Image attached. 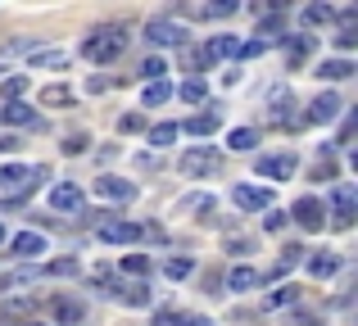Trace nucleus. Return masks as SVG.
Instances as JSON below:
<instances>
[{"mask_svg":"<svg viewBox=\"0 0 358 326\" xmlns=\"http://www.w3.org/2000/svg\"><path fill=\"white\" fill-rule=\"evenodd\" d=\"M127 41H131V32L122 23H105V27H96V32L82 41V54H87L91 64H114L122 50H127Z\"/></svg>","mask_w":358,"mask_h":326,"instance_id":"nucleus-1","label":"nucleus"},{"mask_svg":"<svg viewBox=\"0 0 358 326\" xmlns=\"http://www.w3.org/2000/svg\"><path fill=\"white\" fill-rule=\"evenodd\" d=\"M36 181H45V168L41 163H36V168H23V163L0 168V200H5V204H18L23 195L36 191Z\"/></svg>","mask_w":358,"mask_h":326,"instance_id":"nucleus-2","label":"nucleus"},{"mask_svg":"<svg viewBox=\"0 0 358 326\" xmlns=\"http://www.w3.org/2000/svg\"><path fill=\"white\" fill-rule=\"evenodd\" d=\"M354 204H358L354 181H336V186H331V213H327L331 231H350V227H354V218H358Z\"/></svg>","mask_w":358,"mask_h":326,"instance_id":"nucleus-3","label":"nucleus"},{"mask_svg":"<svg viewBox=\"0 0 358 326\" xmlns=\"http://www.w3.org/2000/svg\"><path fill=\"white\" fill-rule=\"evenodd\" d=\"M177 172L182 177H213L218 172V150L213 145H191L177 154Z\"/></svg>","mask_w":358,"mask_h":326,"instance_id":"nucleus-4","label":"nucleus"},{"mask_svg":"<svg viewBox=\"0 0 358 326\" xmlns=\"http://www.w3.org/2000/svg\"><path fill=\"white\" fill-rule=\"evenodd\" d=\"M290 218H295L304 231H322L327 227V204L317 200V195H299V200L290 204Z\"/></svg>","mask_w":358,"mask_h":326,"instance_id":"nucleus-5","label":"nucleus"},{"mask_svg":"<svg viewBox=\"0 0 358 326\" xmlns=\"http://www.w3.org/2000/svg\"><path fill=\"white\" fill-rule=\"evenodd\" d=\"M96 236L105 240V245H131V240H141V222H127V218L105 213V222L96 227Z\"/></svg>","mask_w":358,"mask_h":326,"instance_id":"nucleus-6","label":"nucleus"},{"mask_svg":"<svg viewBox=\"0 0 358 326\" xmlns=\"http://www.w3.org/2000/svg\"><path fill=\"white\" fill-rule=\"evenodd\" d=\"M145 36L155 45H177V50L186 45V27L173 23V18H150V23H145Z\"/></svg>","mask_w":358,"mask_h":326,"instance_id":"nucleus-7","label":"nucleus"},{"mask_svg":"<svg viewBox=\"0 0 358 326\" xmlns=\"http://www.w3.org/2000/svg\"><path fill=\"white\" fill-rule=\"evenodd\" d=\"M341 96H336V91H322V96L313 100V105H308V114H304V123H313V127H327V123H336V118H341Z\"/></svg>","mask_w":358,"mask_h":326,"instance_id":"nucleus-8","label":"nucleus"},{"mask_svg":"<svg viewBox=\"0 0 358 326\" xmlns=\"http://www.w3.org/2000/svg\"><path fill=\"white\" fill-rule=\"evenodd\" d=\"M96 195L105 204H127V200H136V181H122V177H114V172H105L96 181Z\"/></svg>","mask_w":358,"mask_h":326,"instance_id":"nucleus-9","label":"nucleus"},{"mask_svg":"<svg viewBox=\"0 0 358 326\" xmlns=\"http://www.w3.org/2000/svg\"><path fill=\"white\" fill-rule=\"evenodd\" d=\"M295 168H299V159L295 154H263L259 159V177H272V181H290V177H295Z\"/></svg>","mask_w":358,"mask_h":326,"instance_id":"nucleus-10","label":"nucleus"},{"mask_svg":"<svg viewBox=\"0 0 358 326\" xmlns=\"http://www.w3.org/2000/svg\"><path fill=\"white\" fill-rule=\"evenodd\" d=\"M231 200H236L241 213H259V209H268V204H272V191H263V186H236Z\"/></svg>","mask_w":358,"mask_h":326,"instance_id":"nucleus-11","label":"nucleus"},{"mask_svg":"<svg viewBox=\"0 0 358 326\" xmlns=\"http://www.w3.org/2000/svg\"><path fill=\"white\" fill-rule=\"evenodd\" d=\"M268 109H272V123H299V118H290V109H295V91L290 87H272Z\"/></svg>","mask_w":358,"mask_h":326,"instance_id":"nucleus-12","label":"nucleus"},{"mask_svg":"<svg viewBox=\"0 0 358 326\" xmlns=\"http://www.w3.org/2000/svg\"><path fill=\"white\" fill-rule=\"evenodd\" d=\"M0 123H9V127H41V118L32 114V105H23V100H5V109H0Z\"/></svg>","mask_w":358,"mask_h":326,"instance_id":"nucleus-13","label":"nucleus"},{"mask_svg":"<svg viewBox=\"0 0 358 326\" xmlns=\"http://www.w3.org/2000/svg\"><path fill=\"white\" fill-rule=\"evenodd\" d=\"M218 127H222V109L213 105V109H204V114L186 118V123H182V132H191V136H213Z\"/></svg>","mask_w":358,"mask_h":326,"instance_id":"nucleus-14","label":"nucleus"},{"mask_svg":"<svg viewBox=\"0 0 358 326\" xmlns=\"http://www.w3.org/2000/svg\"><path fill=\"white\" fill-rule=\"evenodd\" d=\"M50 313H55V322H59V326H78L87 309H82V299H69V295H55V299H50Z\"/></svg>","mask_w":358,"mask_h":326,"instance_id":"nucleus-15","label":"nucleus"},{"mask_svg":"<svg viewBox=\"0 0 358 326\" xmlns=\"http://www.w3.org/2000/svg\"><path fill=\"white\" fill-rule=\"evenodd\" d=\"M9 249L18 258H36V254H45V236L41 231H18V236H9Z\"/></svg>","mask_w":358,"mask_h":326,"instance_id":"nucleus-16","label":"nucleus"},{"mask_svg":"<svg viewBox=\"0 0 358 326\" xmlns=\"http://www.w3.org/2000/svg\"><path fill=\"white\" fill-rule=\"evenodd\" d=\"M82 204H87V200H82L78 186H55V191H50V209L55 213H82Z\"/></svg>","mask_w":358,"mask_h":326,"instance_id":"nucleus-17","label":"nucleus"},{"mask_svg":"<svg viewBox=\"0 0 358 326\" xmlns=\"http://www.w3.org/2000/svg\"><path fill=\"white\" fill-rule=\"evenodd\" d=\"M304 263H308V272H313L317 281H327V276H336V272L345 267V258H341V254H331V249H322V254L304 258Z\"/></svg>","mask_w":358,"mask_h":326,"instance_id":"nucleus-18","label":"nucleus"},{"mask_svg":"<svg viewBox=\"0 0 358 326\" xmlns=\"http://www.w3.org/2000/svg\"><path fill=\"white\" fill-rule=\"evenodd\" d=\"M259 281H263V272H259L254 263H236V267L227 272V286H231V290H254Z\"/></svg>","mask_w":358,"mask_h":326,"instance_id":"nucleus-19","label":"nucleus"},{"mask_svg":"<svg viewBox=\"0 0 358 326\" xmlns=\"http://www.w3.org/2000/svg\"><path fill=\"white\" fill-rule=\"evenodd\" d=\"M354 59H322L317 64V77L322 82H345V77H354Z\"/></svg>","mask_w":358,"mask_h":326,"instance_id":"nucleus-20","label":"nucleus"},{"mask_svg":"<svg viewBox=\"0 0 358 326\" xmlns=\"http://www.w3.org/2000/svg\"><path fill=\"white\" fill-rule=\"evenodd\" d=\"M36 100H41L45 109H64V105L73 109V100H78V96H73V87H64V82H55V87H41V96H36Z\"/></svg>","mask_w":358,"mask_h":326,"instance_id":"nucleus-21","label":"nucleus"},{"mask_svg":"<svg viewBox=\"0 0 358 326\" xmlns=\"http://www.w3.org/2000/svg\"><path fill=\"white\" fill-rule=\"evenodd\" d=\"M236 45H241V36H231V32L209 36V45H204V59H231V54H236Z\"/></svg>","mask_w":358,"mask_h":326,"instance_id":"nucleus-22","label":"nucleus"},{"mask_svg":"<svg viewBox=\"0 0 358 326\" xmlns=\"http://www.w3.org/2000/svg\"><path fill=\"white\" fill-rule=\"evenodd\" d=\"M308 54H313V36H308V32H299V36H290V41H286V64H290V68L304 64Z\"/></svg>","mask_w":358,"mask_h":326,"instance_id":"nucleus-23","label":"nucleus"},{"mask_svg":"<svg viewBox=\"0 0 358 326\" xmlns=\"http://www.w3.org/2000/svg\"><path fill=\"white\" fill-rule=\"evenodd\" d=\"M336 23V9L322 5V0H313V5H304V27H327Z\"/></svg>","mask_w":358,"mask_h":326,"instance_id":"nucleus-24","label":"nucleus"},{"mask_svg":"<svg viewBox=\"0 0 358 326\" xmlns=\"http://www.w3.org/2000/svg\"><path fill=\"white\" fill-rule=\"evenodd\" d=\"M177 132H182L177 123H155V127H150V136H145V141L155 145V150H168V145L177 141Z\"/></svg>","mask_w":358,"mask_h":326,"instance_id":"nucleus-25","label":"nucleus"},{"mask_svg":"<svg viewBox=\"0 0 358 326\" xmlns=\"http://www.w3.org/2000/svg\"><path fill=\"white\" fill-rule=\"evenodd\" d=\"M304 254H308L304 245H286V249H281V258H277V267H272V276H286L290 267H299V263H304Z\"/></svg>","mask_w":358,"mask_h":326,"instance_id":"nucleus-26","label":"nucleus"},{"mask_svg":"<svg viewBox=\"0 0 358 326\" xmlns=\"http://www.w3.org/2000/svg\"><path fill=\"white\" fill-rule=\"evenodd\" d=\"M191 272H195V258H186V254H173L164 263V276H168V281H186Z\"/></svg>","mask_w":358,"mask_h":326,"instance_id":"nucleus-27","label":"nucleus"},{"mask_svg":"<svg viewBox=\"0 0 358 326\" xmlns=\"http://www.w3.org/2000/svg\"><path fill=\"white\" fill-rule=\"evenodd\" d=\"M164 100H173V87H168L164 77H155V82L145 87V96H141V105H145V109H155V105H164Z\"/></svg>","mask_w":358,"mask_h":326,"instance_id":"nucleus-28","label":"nucleus"},{"mask_svg":"<svg viewBox=\"0 0 358 326\" xmlns=\"http://www.w3.org/2000/svg\"><path fill=\"white\" fill-rule=\"evenodd\" d=\"M118 299L127 304V309H145V304H150V286H145V276H141V286H127V290H118Z\"/></svg>","mask_w":358,"mask_h":326,"instance_id":"nucleus-29","label":"nucleus"},{"mask_svg":"<svg viewBox=\"0 0 358 326\" xmlns=\"http://www.w3.org/2000/svg\"><path fill=\"white\" fill-rule=\"evenodd\" d=\"M32 68H69L64 50H32Z\"/></svg>","mask_w":358,"mask_h":326,"instance_id":"nucleus-30","label":"nucleus"},{"mask_svg":"<svg viewBox=\"0 0 358 326\" xmlns=\"http://www.w3.org/2000/svg\"><path fill=\"white\" fill-rule=\"evenodd\" d=\"M290 304H299V290H295V286H281V290H272L268 295V299H263V309H290Z\"/></svg>","mask_w":358,"mask_h":326,"instance_id":"nucleus-31","label":"nucleus"},{"mask_svg":"<svg viewBox=\"0 0 358 326\" xmlns=\"http://www.w3.org/2000/svg\"><path fill=\"white\" fill-rule=\"evenodd\" d=\"M173 96H182L186 105H204V96H209V91H204V82H200V77H191V82H182Z\"/></svg>","mask_w":358,"mask_h":326,"instance_id":"nucleus-32","label":"nucleus"},{"mask_svg":"<svg viewBox=\"0 0 358 326\" xmlns=\"http://www.w3.org/2000/svg\"><path fill=\"white\" fill-rule=\"evenodd\" d=\"M227 145L231 150H254V145H259V132H254V127H231Z\"/></svg>","mask_w":358,"mask_h":326,"instance_id":"nucleus-33","label":"nucleus"},{"mask_svg":"<svg viewBox=\"0 0 358 326\" xmlns=\"http://www.w3.org/2000/svg\"><path fill=\"white\" fill-rule=\"evenodd\" d=\"M231 14H241V0H209L204 5V18H231Z\"/></svg>","mask_w":358,"mask_h":326,"instance_id":"nucleus-34","label":"nucleus"},{"mask_svg":"<svg viewBox=\"0 0 358 326\" xmlns=\"http://www.w3.org/2000/svg\"><path fill=\"white\" fill-rule=\"evenodd\" d=\"M250 9H254L259 18H268V14H286L290 0H250Z\"/></svg>","mask_w":358,"mask_h":326,"instance_id":"nucleus-35","label":"nucleus"},{"mask_svg":"<svg viewBox=\"0 0 358 326\" xmlns=\"http://www.w3.org/2000/svg\"><path fill=\"white\" fill-rule=\"evenodd\" d=\"M290 309H295V304H290ZM317 322H322V318H317L313 309H295V313H286V322H281V326H317Z\"/></svg>","mask_w":358,"mask_h":326,"instance_id":"nucleus-36","label":"nucleus"},{"mask_svg":"<svg viewBox=\"0 0 358 326\" xmlns=\"http://www.w3.org/2000/svg\"><path fill=\"white\" fill-rule=\"evenodd\" d=\"M23 91H27V73H14V77H5V82H0V96H5V100L23 96Z\"/></svg>","mask_w":358,"mask_h":326,"instance_id":"nucleus-37","label":"nucleus"},{"mask_svg":"<svg viewBox=\"0 0 358 326\" xmlns=\"http://www.w3.org/2000/svg\"><path fill=\"white\" fill-rule=\"evenodd\" d=\"M164 73H168V64H164V59H159V54H150V59H141V77H145V82H155V77H164Z\"/></svg>","mask_w":358,"mask_h":326,"instance_id":"nucleus-38","label":"nucleus"},{"mask_svg":"<svg viewBox=\"0 0 358 326\" xmlns=\"http://www.w3.org/2000/svg\"><path fill=\"white\" fill-rule=\"evenodd\" d=\"M122 272L145 276V272H150V254H127V258H122Z\"/></svg>","mask_w":358,"mask_h":326,"instance_id":"nucleus-39","label":"nucleus"},{"mask_svg":"<svg viewBox=\"0 0 358 326\" xmlns=\"http://www.w3.org/2000/svg\"><path fill=\"white\" fill-rule=\"evenodd\" d=\"M87 145H91V136H87V132H73V136H64L59 150H64V154H82Z\"/></svg>","mask_w":358,"mask_h":326,"instance_id":"nucleus-40","label":"nucleus"},{"mask_svg":"<svg viewBox=\"0 0 358 326\" xmlns=\"http://www.w3.org/2000/svg\"><path fill=\"white\" fill-rule=\"evenodd\" d=\"M45 272H50V276H73V272H78V258H55Z\"/></svg>","mask_w":358,"mask_h":326,"instance_id":"nucleus-41","label":"nucleus"},{"mask_svg":"<svg viewBox=\"0 0 358 326\" xmlns=\"http://www.w3.org/2000/svg\"><path fill=\"white\" fill-rule=\"evenodd\" d=\"M313 181H336V159H317V168H313Z\"/></svg>","mask_w":358,"mask_h":326,"instance_id":"nucleus-42","label":"nucleus"},{"mask_svg":"<svg viewBox=\"0 0 358 326\" xmlns=\"http://www.w3.org/2000/svg\"><path fill=\"white\" fill-rule=\"evenodd\" d=\"M118 127H122V132H141V127H145V118H141V114H122Z\"/></svg>","mask_w":358,"mask_h":326,"instance_id":"nucleus-43","label":"nucleus"},{"mask_svg":"<svg viewBox=\"0 0 358 326\" xmlns=\"http://www.w3.org/2000/svg\"><path fill=\"white\" fill-rule=\"evenodd\" d=\"M173 322H182V313H177V309H159L155 313V326H173Z\"/></svg>","mask_w":358,"mask_h":326,"instance_id":"nucleus-44","label":"nucleus"},{"mask_svg":"<svg viewBox=\"0 0 358 326\" xmlns=\"http://www.w3.org/2000/svg\"><path fill=\"white\" fill-rule=\"evenodd\" d=\"M263 227H268V231H281V227H286V213H281V209H272L268 218H263Z\"/></svg>","mask_w":358,"mask_h":326,"instance_id":"nucleus-45","label":"nucleus"},{"mask_svg":"<svg viewBox=\"0 0 358 326\" xmlns=\"http://www.w3.org/2000/svg\"><path fill=\"white\" fill-rule=\"evenodd\" d=\"M18 150V136H0V154H14Z\"/></svg>","mask_w":358,"mask_h":326,"instance_id":"nucleus-46","label":"nucleus"},{"mask_svg":"<svg viewBox=\"0 0 358 326\" xmlns=\"http://www.w3.org/2000/svg\"><path fill=\"white\" fill-rule=\"evenodd\" d=\"M182 322H186V326H213L209 318H182Z\"/></svg>","mask_w":358,"mask_h":326,"instance_id":"nucleus-47","label":"nucleus"},{"mask_svg":"<svg viewBox=\"0 0 358 326\" xmlns=\"http://www.w3.org/2000/svg\"><path fill=\"white\" fill-rule=\"evenodd\" d=\"M5 240H9V236H5V227H0V245H5Z\"/></svg>","mask_w":358,"mask_h":326,"instance_id":"nucleus-48","label":"nucleus"},{"mask_svg":"<svg viewBox=\"0 0 358 326\" xmlns=\"http://www.w3.org/2000/svg\"><path fill=\"white\" fill-rule=\"evenodd\" d=\"M23 326H41V322H23Z\"/></svg>","mask_w":358,"mask_h":326,"instance_id":"nucleus-49","label":"nucleus"}]
</instances>
